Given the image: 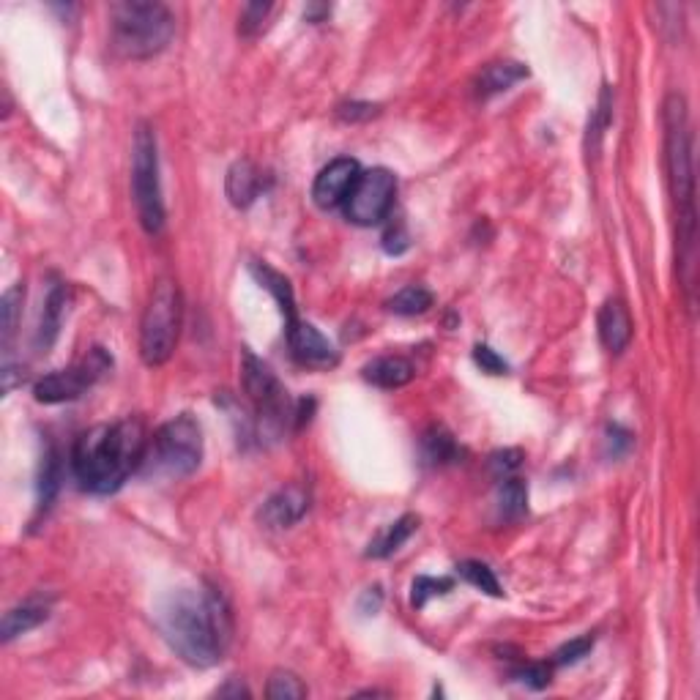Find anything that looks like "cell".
I'll list each match as a JSON object with an SVG mask.
<instances>
[{"label": "cell", "mask_w": 700, "mask_h": 700, "mask_svg": "<svg viewBox=\"0 0 700 700\" xmlns=\"http://www.w3.org/2000/svg\"><path fill=\"white\" fill-rule=\"evenodd\" d=\"M422 457L427 465H446L460 457V449H457V441L446 427L433 424L422 435Z\"/></svg>", "instance_id": "22"}, {"label": "cell", "mask_w": 700, "mask_h": 700, "mask_svg": "<svg viewBox=\"0 0 700 700\" xmlns=\"http://www.w3.org/2000/svg\"><path fill=\"white\" fill-rule=\"evenodd\" d=\"M22 299H25L22 285H14V288L6 290V296H3V348H9L11 337H14V331H17Z\"/></svg>", "instance_id": "31"}, {"label": "cell", "mask_w": 700, "mask_h": 700, "mask_svg": "<svg viewBox=\"0 0 700 700\" xmlns=\"http://www.w3.org/2000/svg\"><path fill=\"white\" fill-rule=\"evenodd\" d=\"M605 443H608V452L613 454V457H621V454H627L629 446H632V433H627V430L618 427V424H610L608 433H605Z\"/></svg>", "instance_id": "37"}, {"label": "cell", "mask_w": 700, "mask_h": 700, "mask_svg": "<svg viewBox=\"0 0 700 700\" xmlns=\"http://www.w3.org/2000/svg\"><path fill=\"white\" fill-rule=\"evenodd\" d=\"M241 381H244V392H247L249 402L255 408V424H258L260 441L282 438L290 419L296 416L288 389L279 383V378L266 361L258 359L247 348H244V359H241Z\"/></svg>", "instance_id": "6"}, {"label": "cell", "mask_w": 700, "mask_h": 700, "mask_svg": "<svg viewBox=\"0 0 700 700\" xmlns=\"http://www.w3.org/2000/svg\"><path fill=\"white\" fill-rule=\"evenodd\" d=\"M397 195V175L386 167H372L356 178V184L345 197V217L359 227L381 225L389 217Z\"/></svg>", "instance_id": "10"}, {"label": "cell", "mask_w": 700, "mask_h": 700, "mask_svg": "<svg viewBox=\"0 0 700 700\" xmlns=\"http://www.w3.org/2000/svg\"><path fill=\"white\" fill-rule=\"evenodd\" d=\"M285 337H288L290 356L296 359V364L307 367V370H334L340 364L337 348L312 323L293 320V323H288V329H285Z\"/></svg>", "instance_id": "11"}, {"label": "cell", "mask_w": 700, "mask_h": 700, "mask_svg": "<svg viewBox=\"0 0 700 700\" xmlns=\"http://www.w3.org/2000/svg\"><path fill=\"white\" fill-rule=\"evenodd\" d=\"M175 36V17L156 0H124L110 6V47L126 61H148Z\"/></svg>", "instance_id": "4"}, {"label": "cell", "mask_w": 700, "mask_h": 700, "mask_svg": "<svg viewBox=\"0 0 700 700\" xmlns=\"http://www.w3.org/2000/svg\"><path fill=\"white\" fill-rule=\"evenodd\" d=\"M227 200L236 208H249L263 192V175L249 159H241L236 165L227 170L225 181Z\"/></svg>", "instance_id": "17"}, {"label": "cell", "mask_w": 700, "mask_h": 700, "mask_svg": "<svg viewBox=\"0 0 700 700\" xmlns=\"http://www.w3.org/2000/svg\"><path fill=\"white\" fill-rule=\"evenodd\" d=\"M181 290L173 279H159L151 290L140 320V356L148 367H162L170 361L181 334Z\"/></svg>", "instance_id": "7"}, {"label": "cell", "mask_w": 700, "mask_h": 700, "mask_svg": "<svg viewBox=\"0 0 700 700\" xmlns=\"http://www.w3.org/2000/svg\"><path fill=\"white\" fill-rule=\"evenodd\" d=\"M52 599L44 597H31L20 602L17 608H11L6 616H3V624H0V638L3 643H11L14 638H20L25 632H31L39 624H44L50 618Z\"/></svg>", "instance_id": "15"}, {"label": "cell", "mask_w": 700, "mask_h": 700, "mask_svg": "<svg viewBox=\"0 0 700 700\" xmlns=\"http://www.w3.org/2000/svg\"><path fill=\"white\" fill-rule=\"evenodd\" d=\"M359 175V162L350 159V156H340V159L329 162V165L318 173L315 184H312V200H315V206L323 208V211L342 206Z\"/></svg>", "instance_id": "12"}, {"label": "cell", "mask_w": 700, "mask_h": 700, "mask_svg": "<svg viewBox=\"0 0 700 700\" xmlns=\"http://www.w3.org/2000/svg\"><path fill=\"white\" fill-rule=\"evenodd\" d=\"M452 586L454 583L449 577H416L411 588V605L422 610L433 597H446Z\"/></svg>", "instance_id": "28"}, {"label": "cell", "mask_w": 700, "mask_h": 700, "mask_svg": "<svg viewBox=\"0 0 700 700\" xmlns=\"http://www.w3.org/2000/svg\"><path fill=\"white\" fill-rule=\"evenodd\" d=\"M361 375L378 389H402L416 378V367L405 356H378L370 364H364Z\"/></svg>", "instance_id": "16"}, {"label": "cell", "mask_w": 700, "mask_h": 700, "mask_svg": "<svg viewBox=\"0 0 700 700\" xmlns=\"http://www.w3.org/2000/svg\"><path fill=\"white\" fill-rule=\"evenodd\" d=\"M268 14H271V3H260V0L247 3V6L241 9V17H238V33L247 36V39H255V36L263 31Z\"/></svg>", "instance_id": "30"}, {"label": "cell", "mask_w": 700, "mask_h": 700, "mask_svg": "<svg viewBox=\"0 0 700 700\" xmlns=\"http://www.w3.org/2000/svg\"><path fill=\"white\" fill-rule=\"evenodd\" d=\"M266 695L271 700H301L307 698V687L301 684V679L290 670H274L268 679Z\"/></svg>", "instance_id": "27"}, {"label": "cell", "mask_w": 700, "mask_h": 700, "mask_svg": "<svg viewBox=\"0 0 700 700\" xmlns=\"http://www.w3.org/2000/svg\"><path fill=\"white\" fill-rule=\"evenodd\" d=\"M110 370H113V356L96 345V348L85 353L83 359L74 361L72 367L44 375L42 381L33 386V397H36V402H44V405L80 400L93 383L102 381Z\"/></svg>", "instance_id": "9"}, {"label": "cell", "mask_w": 700, "mask_h": 700, "mask_svg": "<svg viewBox=\"0 0 700 700\" xmlns=\"http://www.w3.org/2000/svg\"><path fill=\"white\" fill-rule=\"evenodd\" d=\"M457 572H460L465 583H471V586L484 591V594H490V597H501L504 594L495 572L487 564H482V561H463V564H457Z\"/></svg>", "instance_id": "26"}, {"label": "cell", "mask_w": 700, "mask_h": 700, "mask_svg": "<svg viewBox=\"0 0 700 700\" xmlns=\"http://www.w3.org/2000/svg\"><path fill=\"white\" fill-rule=\"evenodd\" d=\"M148 441L145 424L134 416L80 435L72 449V471L80 487L93 495L118 493L126 479L143 468Z\"/></svg>", "instance_id": "2"}, {"label": "cell", "mask_w": 700, "mask_h": 700, "mask_svg": "<svg viewBox=\"0 0 700 700\" xmlns=\"http://www.w3.org/2000/svg\"><path fill=\"white\" fill-rule=\"evenodd\" d=\"M329 6L326 3H309L307 9H304V17H307V22H320L323 17H329Z\"/></svg>", "instance_id": "40"}, {"label": "cell", "mask_w": 700, "mask_h": 700, "mask_svg": "<svg viewBox=\"0 0 700 700\" xmlns=\"http://www.w3.org/2000/svg\"><path fill=\"white\" fill-rule=\"evenodd\" d=\"M550 676H553V665H547V662H528L520 670H515V679L523 681L531 690H545L550 684Z\"/></svg>", "instance_id": "33"}, {"label": "cell", "mask_w": 700, "mask_h": 700, "mask_svg": "<svg viewBox=\"0 0 700 700\" xmlns=\"http://www.w3.org/2000/svg\"><path fill=\"white\" fill-rule=\"evenodd\" d=\"M309 509V493L307 487L301 484H288L277 493L266 498V504L260 506V523L266 528H274V531H282V528H293L299 523L301 517L307 515Z\"/></svg>", "instance_id": "13"}, {"label": "cell", "mask_w": 700, "mask_h": 700, "mask_svg": "<svg viewBox=\"0 0 700 700\" xmlns=\"http://www.w3.org/2000/svg\"><path fill=\"white\" fill-rule=\"evenodd\" d=\"M63 307H66V288L63 285H52L50 293H47V301H44L42 309V323H39V331H36V345L42 350H47L58 337L63 320Z\"/></svg>", "instance_id": "21"}, {"label": "cell", "mask_w": 700, "mask_h": 700, "mask_svg": "<svg viewBox=\"0 0 700 700\" xmlns=\"http://www.w3.org/2000/svg\"><path fill=\"white\" fill-rule=\"evenodd\" d=\"M523 465V452L520 449H504V452H495L490 457V471L495 474V479H506V476H515V471Z\"/></svg>", "instance_id": "34"}, {"label": "cell", "mask_w": 700, "mask_h": 700, "mask_svg": "<svg viewBox=\"0 0 700 700\" xmlns=\"http://www.w3.org/2000/svg\"><path fill=\"white\" fill-rule=\"evenodd\" d=\"M591 649H594V638H591V635L569 640V643H564V646L556 651L553 665H558V668H564V665H575V662H580L583 657H588Z\"/></svg>", "instance_id": "32"}, {"label": "cell", "mask_w": 700, "mask_h": 700, "mask_svg": "<svg viewBox=\"0 0 700 700\" xmlns=\"http://www.w3.org/2000/svg\"><path fill=\"white\" fill-rule=\"evenodd\" d=\"M132 195L137 217L148 236H159L165 227V200L159 184V151L156 134L148 124L137 126L132 143Z\"/></svg>", "instance_id": "8"}, {"label": "cell", "mask_w": 700, "mask_h": 700, "mask_svg": "<svg viewBox=\"0 0 700 700\" xmlns=\"http://www.w3.org/2000/svg\"><path fill=\"white\" fill-rule=\"evenodd\" d=\"M433 307V293L424 290L422 285H408L394 293L392 299L386 301V309L402 318H413V315H424L427 309Z\"/></svg>", "instance_id": "24"}, {"label": "cell", "mask_w": 700, "mask_h": 700, "mask_svg": "<svg viewBox=\"0 0 700 700\" xmlns=\"http://www.w3.org/2000/svg\"><path fill=\"white\" fill-rule=\"evenodd\" d=\"M249 271H252V277L260 282V288L268 290V293L274 296V301L279 304V312H282V318H285V326L293 323V320H299V315H296L293 288H290V282L285 274L274 271V268L268 266V263H263V260H252V263H249Z\"/></svg>", "instance_id": "18"}, {"label": "cell", "mask_w": 700, "mask_h": 700, "mask_svg": "<svg viewBox=\"0 0 700 700\" xmlns=\"http://www.w3.org/2000/svg\"><path fill=\"white\" fill-rule=\"evenodd\" d=\"M156 627L167 646L195 668L219 665L236 632L227 599L208 583L170 591L156 608Z\"/></svg>", "instance_id": "1"}, {"label": "cell", "mask_w": 700, "mask_h": 700, "mask_svg": "<svg viewBox=\"0 0 700 700\" xmlns=\"http://www.w3.org/2000/svg\"><path fill=\"white\" fill-rule=\"evenodd\" d=\"M597 329L599 340L610 353L627 350V345L632 342V318H629L627 304L621 299L605 301L597 315Z\"/></svg>", "instance_id": "14"}, {"label": "cell", "mask_w": 700, "mask_h": 700, "mask_svg": "<svg viewBox=\"0 0 700 700\" xmlns=\"http://www.w3.org/2000/svg\"><path fill=\"white\" fill-rule=\"evenodd\" d=\"M662 124H665V165L676 217H679V260L684 268V288L695 293V162H692V132L687 99L681 93H668L662 104Z\"/></svg>", "instance_id": "3"}, {"label": "cell", "mask_w": 700, "mask_h": 700, "mask_svg": "<svg viewBox=\"0 0 700 700\" xmlns=\"http://www.w3.org/2000/svg\"><path fill=\"white\" fill-rule=\"evenodd\" d=\"M203 463V430L192 413H181L165 422L148 441L143 468L151 474L184 479Z\"/></svg>", "instance_id": "5"}, {"label": "cell", "mask_w": 700, "mask_h": 700, "mask_svg": "<svg viewBox=\"0 0 700 700\" xmlns=\"http://www.w3.org/2000/svg\"><path fill=\"white\" fill-rule=\"evenodd\" d=\"M610 115H613V96H610V88L599 93V104L597 110L591 113V121H588V148L597 154L599 151V140L602 134L610 126Z\"/></svg>", "instance_id": "29"}, {"label": "cell", "mask_w": 700, "mask_h": 700, "mask_svg": "<svg viewBox=\"0 0 700 700\" xmlns=\"http://www.w3.org/2000/svg\"><path fill=\"white\" fill-rule=\"evenodd\" d=\"M58 490H61V460L52 449H47V454L42 457V468H39V504H36L39 515L50 509Z\"/></svg>", "instance_id": "25"}, {"label": "cell", "mask_w": 700, "mask_h": 700, "mask_svg": "<svg viewBox=\"0 0 700 700\" xmlns=\"http://www.w3.org/2000/svg\"><path fill=\"white\" fill-rule=\"evenodd\" d=\"M217 695L219 698H241V695H244V698H249V690L244 687V684H238V681H230L227 687H219Z\"/></svg>", "instance_id": "39"}, {"label": "cell", "mask_w": 700, "mask_h": 700, "mask_svg": "<svg viewBox=\"0 0 700 700\" xmlns=\"http://www.w3.org/2000/svg\"><path fill=\"white\" fill-rule=\"evenodd\" d=\"M408 233H405V227L397 225V227H389L386 230V236H383V247H386V252L389 255H402L405 249H408Z\"/></svg>", "instance_id": "38"}, {"label": "cell", "mask_w": 700, "mask_h": 700, "mask_svg": "<svg viewBox=\"0 0 700 700\" xmlns=\"http://www.w3.org/2000/svg\"><path fill=\"white\" fill-rule=\"evenodd\" d=\"M474 361L482 367V372H487V375H506V372H509V364H506V361L501 359L490 345H476Z\"/></svg>", "instance_id": "36"}, {"label": "cell", "mask_w": 700, "mask_h": 700, "mask_svg": "<svg viewBox=\"0 0 700 700\" xmlns=\"http://www.w3.org/2000/svg\"><path fill=\"white\" fill-rule=\"evenodd\" d=\"M528 77V66L517 61H501L484 66L479 77H476V91L479 96H495V93L509 91L512 85Z\"/></svg>", "instance_id": "19"}, {"label": "cell", "mask_w": 700, "mask_h": 700, "mask_svg": "<svg viewBox=\"0 0 700 700\" xmlns=\"http://www.w3.org/2000/svg\"><path fill=\"white\" fill-rule=\"evenodd\" d=\"M528 512V487L520 476H506L498 487V515L506 523H515Z\"/></svg>", "instance_id": "23"}, {"label": "cell", "mask_w": 700, "mask_h": 700, "mask_svg": "<svg viewBox=\"0 0 700 700\" xmlns=\"http://www.w3.org/2000/svg\"><path fill=\"white\" fill-rule=\"evenodd\" d=\"M381 113V104L370 102H345L337 107V118L345 124H359V121H370Z\"/></svg>", "instance_id": "35"}, {"label": "cell", "mask_w": 700, "mask_h": 700, "mask_svg": "<svg viewBox=\"0 0 700 700\" xmlns=\"http://www.w3.org/2000/svg\"><path fill=\"white\" fill-rule=\"evenodd\" d=\"M416 528H419V517L416 515H402L397 523L386 525L381 534H378V539L375 542H370V547H367V553L364 556L367 558H389L394 556L397 550H400L408 539H411L413 534H416Z\"/></svg>", "instance_id": "20"}]
</instances>
